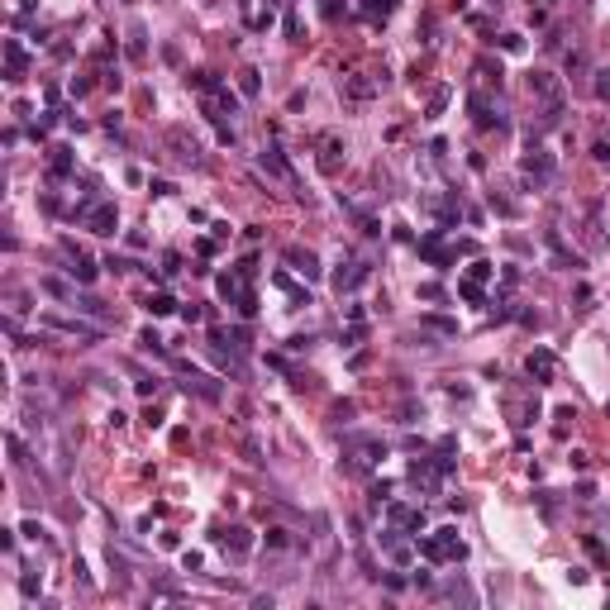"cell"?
Wrapping results in <instances>:
<instances>
[{
    "mask_svg": "<svg viewBox=\"0 0 610 610\" xmlns=\"http://www.w3.org/2000/svg\"><path fill=\"white\" fill-rule=\"evenodd\" d=\"M420 558H429V562H463L467 544L458 539V530H434L420 539Z\"/></svg>",
    "mask_w": 610,
    "mask_h": 610,
    "instance_id": "obj_1",
    "label": "cell"
},
{
    "mask_svg": "<svg viewBox=\"0 0 610 610\" xmlns=\"http://www.w3.org/2000/svg\"><path fill=\"white\" fill-rule=\"evenodd\" d=\"M530 96L544 101V124L553 129L558 119H562V81L553 72H530Z\"/></svg>",
    "mask_w": 610,
    "mask_h": 610,
    "instance_id": "obj_2",
    "label": "cell"
},
{
    "mask_svg": "<svg viewBox=\"0 0 610 610\" xmlns=\"http://www.w3.org/2000/svg\"><path fill=\"white\" fill-rule=\"evenodd\" d=\"M215 286H219V296H224V300H229L243 319L258 315V296H253V286H248V277H243V272H224Z\"/></svg>",
    "mask_w": 610,
    "mask_h": 610,
    "instance_id": "obj_3",
    "label": "cell"
},
{
    "mask_svg": "<svg viewBox=\"0 0 610 610\" xmlns=\"http://www.w3.org/2000/svg\"><path fill=\"white\" fill-rule=\"evenodd\" d=\"M386 520L396 525V534H415V539H420V530H425V510H420V505L386 501Z\"/></svg>",
    "mask_w": 610,
    "mask_h": 610,
    "instance_id": "obj_4",
    "label": "cell"
},
{
    "mask_svg": "<svg viewBox=\"0 0 610 610\" xmlns=\"http://www.w3.org/2000/svg\"><path fill=\"white\" fill-rule=\"evenodd\" d=\"M520 172H525V182L549 186V182H553V158H549L544 148H530V153L520 158Z\"/></svg>",
    "mask_w": 610,
    "mask_h": 610,
    "instance_id": "obj_5",
    "label": "cell"
},
{
    "mask_svg": "<svg viewBox=\"0 0 610 610\" xmlns=\"http://www.w3.org/2000/svg\"><path fill=\"white\" fill-rule=\"evenodd\" d=\"M258 162H263V172H272V177H282L286 186H300V177H296V167L286 162V153H282L277 143H267L263 153H258Z\"/></svg>",
    "mask_w": 610,
    "mask_h": 610,
    "instance_id": "obj_6",
    "label": "cell"
},
{
    "mask_svg": "<svg viewBox=\"0 0 610 610\" xmlns=\"http://www.w3.org/2000/svg\"><path fill=\"white\" fill-rule=\"evenodd\" d=\"M43 324H48V329H57V334H72V339H91V344H96V339L106 334L101 324H86V319H67V315H43Z\"/></svg>",
    "mask_w": 610,
    "mask_h": 610,
    "instance_id": "obj_7",
    "label": "cell"
},
{
    "mask_svg": "<svg viewBox=\"0 0 610 610\" xmlns=\"http://www.w3.org/2000/svg\"><path fill=\"white\" fill-rule=\"evenodd\" d=\"M525 372L534 377V386H549V382L558 377V358L549 353V348H534L530 358H525Z\"/></svg>",
    "mask_w": 610,
    "mask_h": 610,
    "instance_id": "obj_8",
    "label": "cell"
},
{
    "mask_svg": "<svg viewBox=\"0 0 610 610\" xmlns=\"http://www.w3.org/2000/svg\"><path fill=\"white\" fill-rule=\"evenodd\" d=\"M467 110H472V119H477L481 129H505V115L491 106L481 91H472V96H467Z\"/></svg>",
    "mask_w": 610,
    "mask_h": 610,
    "instance_id": "obj_9",
    "label": "cell"
},
{
    "mask_svg": "<svg viewBox=\"0 0 610 610\" xmlns=\"http://www.w3.org/2000/svg\"><path fill=\"white\" fill-rule=\"evenodd\" d=\"M29 72V53L20 38H5V81H24Z\"/></svg>",
    "mask_w": 610,
    "mask_h": 610,
    "instance_id": "obj_10",
    "label": "cell"
},
{
    "mask_svg": "<svg viewBox=\"0 0 610 610\" xmlns=\"http://www.w3.org/2000/svg\"><path fill=\"white\" fill-rule=\"evenodd\" d=\"M368 277H372V267H368V263H348V267H339V272H334V291H339V296L358 291V286H363Z\"/></svg>",
    "mask_w": 610,
    "mask_h": 610,
    "instance_id": "obj_11",
    "label": "cell"
},
{
    "mask_svg": "<svg viewBox=\"0 0 610 610\" xmlns=\"http://www.w3.org/2000/svg\"><path fill=\"white\" fill-rule=\"evenodd\" d=\"M215 544H219L224 553H234V558H248V549H253V534L243 530V525H234V530H219V534H215Z\"/></svg>",
    "mask_w": 610,
    "mask_h": 610,
    "instance_id": "obj_12",
    "label": "cell"
},
{
    "mask_svg": "<svg viewBox=\"0 0 610 610\" xmlns=\"http://www.w3.org/2000/svg\"><path fill=\"white\" fill-rule=\"evenodd\" d=\"M177 368L186 372V382H182L186 391L196 386V391H201V396H205V400H219V396H224V386H219L215 377H205V372H196V368H186V363H177Z\"/></svg>",
    "mask_w": 610,
    "mask_h": 610,
    "instance_id": "obj_13",
    "label": "cell"
},
{
    "mask_svg": "<svg viewBox=\"0 0 610 610\" xmlns=\"http://www.w3.org/2000/svg\"><path fill=\"white\" fill-rule=\"evenodd\" d=\"M81 219H86V229H91V234H115V224H119L115 205H91Z\"/></svg>",
    "mask_w": 610,
    "mask_h": 610,
    "instance_id": "obj_14",
    "label": "cell"
},
{
    "mask_svg": "<svg viewBox=\"0 0 610 610\" xmlns=\"http://www.w3.org/2000/svg\"><path fill=\"white\" fill-rule=\"evenodd\" d=\"M62 248L72 253V267H67V272H72L77 282H86V286H91V282H96V263H91V258H86V253H81L72 239H62Z\"/></svg>",
    "mask_w": 610,
    "mask_h": 610,
    "instance_id": "obj_15",
    "label": "cell"
},
{
    "mask_svg": "<svg viewBox=\"0 0 610 610\" xmlns=\"http://www.w3.org/2000/svg\"><path fill=\"white\" fill-rule=\"evenodd\" d=\"M286 263H291L305 282H319V258L310 253V248H286Z\"/></svg>",
    "mask_w": 610,
    "mask_h": 610,
    "instance_id": "obj_16",
    "label": "cell"
},
{
    "mask_svg": "<svg viewBox=\"0 0 610 610\" xmlns=\"http://www.w3.org/2000/svg\"><path fill=\"white\" fill-rule=\"evenodd\" d=\"M391 10H396V0H363V20L368 24H386Z\"/></svg>",
    "mask_w": 610,
    "mask_h": 610,
    "instance_id": "obj_17",
    "label": "cell"
},
{
    "mask_svg": "<svg viewBox=\"0 0 610 610\" xmlns=\"http://www.w3.org/2000/svg\"><path fill=\"white\" fill-rule=\"evenodd\" d=\"M386 77H377V81H363V77H353V81H344V91L353 96V101H368V96H377V86H382Z\"/></svg>",
    "mask_w": 610,
    "mask_h": 610,
    "instance_id": "obj_18",
    "label": "cell"
},
{
    "mask_svg": "<svg viewBox=\"0 0 610 610\" xmlns=\"http://www.w3.org/2000/svg\"><path fill=\"white\" fill-rule=\"evenodd\" d=\"M48 172H53V177H67V172H72V148H48Z\"/></svg>",
    "mask_w": 610,
    "mask_h": 610,
    "instance_id": "obj_19",
    "label": "cell"
},
{
    "mask_svg": "<svg viewBox=\"0 0 610 610\" xmlns=\"http://www.w3.org/2000/svg\"><path fill=\"white\" fill-rule=\"evenodd\" d=\"M272 282H277V286H282V291H286V296H291V300H296V305H310V296H305V291H300V286H296V282H291V277H286V272H272Z\"/></svg>",
    "mask_w": 610,
    "mask_h": 610,
    "instance_id": "obj_20",
    "label": "cell"
},
{
    "mask_svg": "<svg viewBox=\"0 0 610 610\" xmlns=\"http://www.w3.org/2000/svg\"><path fill=\"white\" fill-rule=\"evenodd\" d=\"M143 305H148V315H172V310H177V300H172V296H167V291H158V296H148V300H143Z\"/></svg>",
    "mask_w": 610,
    "mask_h": 610,
    "instance_id": "obj_21",
    "label": "cell"
},
{
    "mask_svg": "<svg viewBox=\"0 0 610 610\" xmlns=\"http://www.w3.org/2000/svg\"><path fill=\"white\" fill-rule=\"evenodd\" d=\"M420 324H425V329H434V334H458V319H449V315H425Z\"/></svg>",
    "mask_w": 610,
    "mask_h": 610,
    "instance_id": "obj_22",
    "label": "cell"
},
{
    "mask_svg": "<svg viewBox=\"0 0 610 610\" xmlns=\"http://www.w3.org/2000/svg\"><path fill=\"white\" fill-rule=\"evenodd\" d=\"M339 153H344V148H339V143H334V138H329V143H324V158H319V167H324V172H329V177H334V172H339Z\"/></svg>",
    "mask_w": 610,
    "mask_h": 610,
    "instance_id": "obj_23",
    "label": "cell"
},
{
    "mask_svg": "<svg viewBox=\"0 0 610 610\" xmlns=\"http://www.w3.org/2000/svg\"><path fill=\"white\" fill-rule=\"evenodd\" d=\"M239 91H243V96H258V91H263V81H258L253 67H243V72H239Z\"/></svg>",
    "mask_w": 610,
    "mask_h": 610,
    "instance_id": "obj_24",
    "label": "cell"
},
{
    "mask_svg": "<svg viewBox=\"0 0 610 610\" xmlns=\"http://www.w3.org/2000/svg\"><path fill=\"white\" fill-rule=\"evenodd\" d=\"M138 348H143V353H158V358H167V348H162V339L153 334V329H143V334H138Z\"/></svg>",
    "mask_w": 610,
    "mask_h": 610,
    "instance_id": "obj_25",
    "label": "cell"
},
{
    "mask_svg": "<svg viewBox=\"0 0 610 610\" xmlns=\"http://www.w3.org/2000/svg\"><path fill=\"white\" fill-rule=\"evenodd\" d=\"M458 296H463V300H472V305H481V300H486V296H481V282H472V277H467V282H458Z\"/></svg>",
    "mask_w": 610,
    "mask_h": 610,
    "instance_id": "obj_26",
    "label": "cell"
},
{
    "mask_svg": "<svg viewBox=\"0 0 610 610\" xmlns=\"http://www.w3.org/2000/svg\"><path fill=\"white\" fill-rule=\"evenodd\" d=\"M582 544H586V553L596 558V562H610V553H606V544H601V539H596V534H586Z\"/></svg>",
    "mask_w": 610,
    "mask_h": 610,
    "instance_id": "obj_27",
    "label": "cell"
},
{
    "mask_svg": "<svg viewBox=\"0 0 610 610\" xmlns=\"http://www.w3.org/2000/svg\"><path fill=\"white\" fill-rule=\"evenodd\" d=\"M496 43H501V53H525V38H520V34H501Z\"/></svg>",
    "mask_w": 610,
    "mask_h": 610,
    "instance_id": "obj_28",
    "label": "cell"
},
{
    "mask_svg": "<svg viewBox=\"0 0 610 610\" xmlns=\"http://www.w3.org/2000/svg\"><path fill=\"white\" fill-rule=\"evenodd\" d=\"M449 86H439V91H434V96H429V115H444V106H449Z\"/></svg>",
    "mask_w": 610,
    "mask_h": 610,
    "instance_id": "obj_29",
    "label": "cell"
},
{
    "mask_svg": "<svg viewBox=\"0 0 610 610\" xmlns=\"http://www.w3.org/2000/svg\"><path fill=\"white\" fill-rule=\"evenodd\" d=\"M319 10H324V20H339V15H344V0H319Z\"/></svg>",
    "mask_w": 610,
    "mask_h": 610,
    "instance_id": "obj_30",
    "label": "cell"
},
{
    "mask_svg": "<svg viewBox=\"0 0 610 610\" xmlns=\"http://www.w3.org/2000/svg\"><path fill=\"white\" fill-rule=\"evenodd\" d=\"M491 272H496V267H491V263H472V267H467V277H472V282H486Z\"/></svg>",
    "mask_w": 610,
    "mask_h": 610,
    "instance_id": "obj_31",
    "label": "cell"
},
{
    "mask_svg": "<svg viewBox=\"0 0 610 610\" xmlns=\"http://www.w3.org/2000/svg\"><path fill=\"white\" fill-rule=\"evenodd\" d=\"M420 300H444V286H439V282H425V286H420Z\"/></svg>",
    "mask_w": 610,
    "mask_h": 610,
    "instance_id": "obj_32",
    "label": "cell"
},
{
    "mask_svg": "<svg viewBox=\"0 0 610 610\" xmlns=\"http://www.w3.org/2000/svg\"><path fill=\"white\" fill-rule=\"evenodd\" d=\"M38 586H43V577H34V572H24V577H20V591H24V596H34Z\"/></svg>",
    "mask_w": 610,
    "mask_h": 610,
    "instance_id": "obj_33",
    "label": "cell"
},
{
    "mask_svg": "<svg viewBox=\"0 0 610 610\" xmlns=\"http://www.w3.org/2000/svg\"><path fill=\"white\" fill-rule=\"evenodd\" d=\"M291 539H286V530H267V549H286Z\"/></svg>",
    "mask_w": 610,
    "mask_h": 610,
    "instance_id": "obj_34",
    "label": "cell"
},
{
    "mask_svg": "<svg viewBox=\"0 0 610 610\" xmlns=\"http://www.w3.org/2000/svg\"><path fill=\"white\" fill-rule=\"evenodd\" d=\"M133 391H138V396H153V391H158V377H143V382H133Z\"/></svg>",
    "mask_w": 610,
    "mask_h": 610,
    "instance_id": "obj_35",
    "label": "cell"
},
{
    "mask_svg": "<svg viewBox=\"0 0 610 610\" xmlns=\"http://www.w3.org/2000/svg\"><path fill=\"white\" fill-rule=\"evenodd\" d=\"M596 96L610 101V72H596Z\"/></svg>",
    "mask_w": 610,
    "mask_h": 610,
    "instance_id": "obj_36",
    "label": "cell"
},
{
    "mask_svg": "<svg viewBox=\"0 0 610 610\" xmlns=\"http://www.w3.org/2000/svg\"><path fill=\"white\" fill-rule=\"evenodd\" d=\"M386 496H391V481H377V486H372V505H382Z\"/></svg>",
    "mask_w": 610,
    "mask_h": 610,
    "instance_id": "obj_37",
    "label": "cell"
},
{
    "mask_svg": "<svg viewBox=\"0 0 610 610\" xmlns=\"http://www.w3.org/2000/svg\"><path fill=\"white\" fill-rule=\"evenodd\" d=\"M162 272H167V277H172V272H182V258H177V253H167V258H162Z\"/></svg>",
    "mask_w": 610,
    "mask_h": 610,
    "instance_id": "obj_38",
    "label": "cell"
},
{
    "mask_svg": "<svg viewBox=\"0 0 610 610\" xmlns=\"http://www.w3.org/2000/svg\"><path fill=\"white\" fill-rule=\"evenodd\" d=\"M591 158H596V162H610V143H606V138H601V143L591 148Z\"/></svg>",
    "mask_w": 610,
    "mask_h": 610,
    "instance_id": "obj_39",
    "label": "cell"
}]
</instances>
